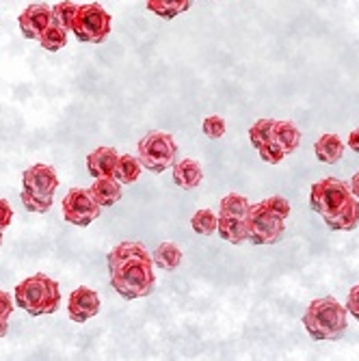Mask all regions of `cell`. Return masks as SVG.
<instances>
[{
	"label": "cell",
	"mask_w": 359,
	"mask_h": 361,
	"mask_svg": "<svg viewBox=\"0 0 359 361\" xmlns=\"http://www.w3.org/2000/svg\"><path fill=\"white\" fill-rule=\"evenodd\" d=\"M348 147H351L353 152L359 154V128L351 133V137H348Z\"/></svg>",
	"instance_id": "1f68e13d"
},
{
	"label": "cell",
	"mask_w": 359,
	"mask_h": 361,
	"mask_svg": "<svg viewBox=\"0 0 359 361\" xmlns=\"http://www.w3.org/2000/svg\"><path fill=\"white\" fill-rule=\"evenodd\" d=\"M61 212L68 223H72L76 227H87L100 216L102 206L93 200L89 188H72L68 195L63 197Z\"/></svg>",
	"instance_id": "9c48e42d"
},
{
	"label": "cell",
	"mask_w": 359,
	"mask_h": 361,
	"mask_svg": "<svg viewBox=\"0 0 359 361\" xmlns=\"http://www.w3.org/2000/svg\"><path fill=\"white\" fill-rule=\"evenodd\" d=\"M0 245H3V229H0Z\"/></svg>",
	"instance_id": "e575fe53"
},
{
	"label": "cell",
	"mask_w": 359,
	"mask_h": 361,
	"mask_svg": "<svg viewBox=\"0 0 359 361\" xmlns=\"http://www.w3.org/2000/svg\"><path fill=\"white\" fill-rule=\"evenodd\" d=\"M65 44H68V30H65L63 26H59V24H54V22L44 30V35L39 37V46L44 50H48V52H56Z\"/></svg>",
	"instance_id": "7402d4cb"
},
{
	"label": "cell",
	"mask_w": 359,
	"mask_h": 361,
	"mask_svg": "<svg viewBox=\"0 0 359 361\" xmlns=\"http://www.w3.org/2000/svg\"><path fill=\"white\" fill-rule=\"evenodd\" d=\"M303 326L312 340L336 342L346 334L348 310L346 305H340L334 297L314 299L305 310Z\"/></svg>",
	"instance_id": "3957f363"
},
{
	"label": "cell",
	"mask_w": 359,
	"mask_h": 361,
	"mask_svg": "<svg viewBox=\"0 0 359 361\" xmlns=\"http://www.w3.org/2000/svg\"><path fill=\"white\" fill-rule=\"evenodd\" d=\"M111 22H113L111 13L97 3L78 5V11L74 16V24H72V32L76 35L78 42L102 44L111 35Z\"/></svg>",
	"instance_id": "ba28073f"
},
{
	"label": "cell",
	"mask_w": 359,
	"mask_h": 361,
	"mask_svg": "<svg viewBox=\"0 0 359 361\" xmlns=\"http://www.w3.org/2000/svg\"><path fill=\"white\" fill-rule=\"evenodd\" d=\"M141 169H143V165H141L139 156L135 158L133 154H126V156H119L117 169H115V178L121 184H135L141 178Z\"/></svg>",
	"instance_id": "ffe728a7"
},
{
	"label": "cell",
	"mask_w": 359,
	"mask_h": 361,
	"mask_svg": "<svg viewBox=\"0 0 359 361\" xmlns=\"http://www.w3.org/2000/svg\"><path fill=\"white\" fill-rule=\"evenodd\" d=\"M310 206L334 232H353L359 225V200L338 178H322L312 184Z\"/></svg>",
	"instance_id": "7a4b0ae2"
},
{
	"label": "cell",
	"mask_w": 359,
	"mask_h": 361,
	"mask_svg": "<svg viewBox=\"0 0 359 361\" xmlns=\"http://www.w3.org/2000/svg\"><path fill=\"white\" fill-rule=\"evenodd\" d=\"M249 208H251V204L247 202V197L232 192V195H225L223 200H221L219 216H238V219H245Z\"/></svg>",
	"instance_id": "44dd1931"
},
{
	"label": "cell",
	"mask_w": 359,
	"mask_h": 361,
	"mask_svg": "<svg viewBox=\"0 0 359 361\" xmlns=\"http://www.w3.org/2000/svg\"><path fill=\"white\" fill-rule=\"evenodd\" d=\"M202 180H204V171H202V165H200L197 160H193V158L176 160V165H174V182L180 188L193 190V188L200 186Z\"/></svg>",
	"instance_id": "4fadbf2b"
},
{
	"label": "cell",
	"mask_w": 359,
	"mask_h": 361,
	"mask_svg": "<svg viewBox=\"0 0 359 361\" xmlns=\"http://www.w3.org/2000/svg\"><path fill=\"white\" fill-rule=\"evenodd\" d=\"M217 225H219V216L212 210H197L190 219V227L200 236H212L217 232Z\"/></svg>",
	"instance_id": "603a6c76"
},
{
	"label": "cell",
	"mask_w": 359,
	"mask_h": 361,
	"mask_svg": "<svg viewBox=\"0 0 359 361\" xmlns=\"http://www.w3.org/2000/svg\"><path fill=\"white\" fill-rule=\"evenodd\" d=\"M91 195L93 200L100 204L102 208H111L121 200V182L117 178H95V182L91 184Z\"/></svg>",
	"instance_id": "5bb4252c"
},
{
	"label": "cell",
	"mask_w": 359,
	"mask_h": 361,
	"mask_svg": "<svg viewBox=\"0 0 359 361\" xmlns=\"http://www.w3.org/2000/svg\"><path fill=\"white\" fill-rule=\"evenodd\" d=\"M139 160L143 169L152 173H162L165 169L174 167L178 160V143L169 133H150L145 135L139 145Z\"/></svg>",
	"instance_id": "8992f818"
},
{
	"label": "cell",
	"mask_w": 359,
	"mask_h": 361,
	"mask_svg": "<svg viewBox=\"0 0 359 361\" xmlns=\"http://www.w3.org/2000/svg\"><path fill=\"white\" fill-rule=\"evenodd\" d=\"M119 154L113 147H97L87 156V169L93 178H115Z\"/></svg>",
	"instance_id": "7c38bea8"
},
{
	"label": "cell",
	"mask_w": 359,
	"mask_h": 361,
	"mask_svg": "<svg viewBox=\"0 0 359 361\" xmlns=\"http://www.w3.org/2000/svg\"><path fill=\"white\" fill-rule=\"evenodd\" d=\"M245 225H247V236L249 243L264 247V245H275L286 229V219L277 216L264 202L253 204L245 216Z\"/></svg>",
	"instance_id": "52a82bcc"
},
{
	"label": "cell",
	"mask_w": 359,
	"mask_h": 361,
	"mask_svg": "<svg viewBox=\"0 0 359 361\" xmlns=\"http://www.w3.org/2000/svg\"><path fill=\"white\" fill-rule=\"evenodd\" d=\"M275 119H257L251 128H249V141L251 145L257 149L260 145H264L269 139H273V130H275Z\"/></svg>",
	"instance_id": "cb8c5ba5"
},
{
	"label": "cell",
	"mask_w": 359,
	"mask_h": 361,
	"mask_svg": "<svg viewBox=\"0 0 359 361\" xmlns=\"http://www.w3.org/2000/svg\"><path fill=\"white\" fill-rule=\"evenodd\" d=\"M273 139L286 149V154H292L301 143V133L292 121H277L273 130Z\"/></svg>",
	"instance_id": "d6986e66"
},
{
	"label": "cell",
	"mask_w": 359,
	"mask_h": 361,
	"mask_svg": "<svg viewBox=\"0 0 359 361\" xmlns=\"http://www.w3.org/2000/svg\"><path fill=\"white\" fill-rule=\"evenodd\" d=\"M59 188L56 171L50 165H32L22 173V204L28 212L46 214Z\"/></svg>",
	"instance_id": "5b68a950"
},
{
	"label": "cell",
	"mask_w": 359,
	"mask_h": 361,
	"mask_svg": "<svg viewBox=\"0 0 359 361\" xmlns=\"http://www.w3.org/2000/svg\"><path fill=\"white\" fill-rule=\"evenodd\" d=\"M217 232L223 240L232 243V245H243L249 240L245 219H238V216H219Z\"/></svg>",
	"instance_id": "9a60e30c"
},
{
	"label": "cell",
	"mask_w": 359,
	"mask_h": 361,
	"mask_svg": "<svg viewBox=\"0 0 359 361\" xmlns=\"http://www.w3.org/2000/svg\"><path fill=\"white\" fill-rule=\"evenodd\" d=\"M9 331V318L7 316H0V338H5Z\"/></svg>",
	"instance_id": "d6a6232c"
},
{
	"label": "cell",
	"mask_w": 359,
	"mask_h": 361,
	"mask_svg": "<svg viewBox=\"0 0 359 361\" xmlns=\"http://www.w3.org/2000/svg\"><path fill=\"white\" fill-rule=\"evenodd\" d=\"M351 190H353V195L359 200V171L351 178Z\"/></svg>",
	"instance_id": "836d02e7"
},
{
	"label": "cell",
	"mask_w": 359,
	"mask_h": 361,
	"mask_svg": "<svg viewBox=\"0 0 359 361\" xmlns=\"http://www.w3.org/2000/svg\"><path fill=\"white\" fill-rule=\"evenodd\" d=\"M202 130H204V135H206L208 139L217 141V139H221V137L225 135L227 126H225V119H223V117H219V115H210V117H206V119H204Z\"/></svg>",
	"instance_id": "4316f807"
},
{
	"label": "cell",
	"mask_w": 359,
	"mask_h": 361,
	"mask_svg": "<svg viewBox=\"0 0 359 361\" xmlns=\"http://www.w3.org/2000/svg\"><path fill=\"white\" fill-rule=\"evenodd\" d=\"M100 312V297L91 288H76L70 294L68 301V314L74 322H87L89 318L97 316Z\"/></svg>",
	"instance_id": "8fae6325"
},
{
	"label": "cell",
	"mask_w": 359,
	"mask_h": 361,
	"mask_svg": "<svg viewBox=\"0 0 359 361\" xmlns=\"http://www.w3.org/2000/svg\"><path fill=\"white\" fill-rule=\"evenodd\" d=\"M257 154H260V158H262L264 162H269V165H277V162H281L288 156L286 149L275 139H269L264 145H260L257 147Z\"/></svg>",
	"instance_id": "484cf974"
},
{
	"label": "cell",
	"mask_w": 359,
	"mask_h": 361,
	"mask_svg": "<svg viewBox=\"0 0 359 361\" xmlns=\"http://www.w3.org/2000/svg\"><path fill=\"white\" fill-rule=\"evenodd\" d=\"M314 152L316 158L320 162H327V165H334L344 156V143L338 135H322L316 143H314Z\"/></svg>",
	"instance_id": "2e32d148"
},
{
	"label": "cell",
	"mask_w": 359,
	"mask_h": 361,
	"mask_svg": "<svg viewBox=\"0 0 359 361\" xmlns=\"http://www.w3.org/2000/svg\"><path fill=\"white\" fill-rule=\"evenodd\" d=\"M11 219H13V208H11V204L7 202V200H3L0 197V229H5L11 225Z\"/></svg>",
	"instance_id": "f546056e"
},
{
	"label": "cell",
	"mask_w": 359,
	"mask_h": 361,
	"mask_svg": "<svg viewBox=\"0 0 359 361\" xmlns=\"http://www.w3.org/2000/svg\"><path fill=\"white\" fill-rule=\"evenodd\" d=\"M147 9L162 20H174L176 16L190 9L193 0H145Z\"/></svg>",
	"instance_id": "ac0fdd59"
},
{
	"label": "cell",
	"mask_w": 359,
	"mask_h": 361,
	"mask_svg": "<svg viewBox=\"0 0 359 361\" xmlns=\"http://www.w3.org/2000/svg\"><path fill=\"white\" fill-rule=\"evenodd\" d=\"M20 30L26 39H37L44 35V30L52 24V9L46 5H28L18 18Z\"/></svg>",
	"instance_id": "30bf717a"
},
{
	"label": "cell",
	"mask_w": 359,
	"mask_h": 361,
	"mask_svg": "<svg viewBox=\"0 0 359 361\" xmlns=\"http://www.w3.org/2000/svg\"><path fill=\"white\" fill-rule=\"evenodd\" d=\"M13 299L20 310L28 312V316H50L61 305V290L54 279L37 273L16 286Z\"/></svg>",
	"instance_id": "277c9868"
},
{
	"label": "cell",
	"mask_w": 359,
	"mask_h": 361,
	"mask_svg": "<svg viewBox=\"0 0 359 361\" xmlns=\"http://www.w3.org/2000/svg\"><path fill=\"white\" fill-rule=\"evenodd\" d=\"M111 286L126 301L145 299L154 292V257L141 243H119L107 255Z\"/></svg>",
	"instance_id": "6da1fadb"
},
{
	"label": "cell",
	"mask_w": 359,
	"mask_h": 361,
	"mask_svg": "<svg viewBox=\"0 0 359 361\" xmlns=\"http://www.w3.org/2000/svg\"><path fill=\"white\" fill-rule=\"evenodd\" d=\"M346 310H348V314L359 322V283H357V286H353V288H351V292H348Z\"/></svg>",
	"instance_id": "f1b7e54d"
},
{
	"label": "cell",
	"mask_w": 359,
	"mask_h": 361,
	"mask_svg": "<svg viewBox=\"0 0 359 361\" xmlns=\"http://www.w3.org/2000/svg\"><path fill=\"white\" fill-rule=\"evenodd\" d=\"M264 204H267L277 216H281V219H288V216H290V204H288V200H284V197H279V195L269 197V200H264Z\"/></svg>",
	"instance_id": "83f0119b"
},
{
	"label": "cell",
	"mask_w": 359,
	"mask_h": 361,
	"mask_svg": "<svg viewBox=\"0 0 359 361\" xmlns=\"http://www.w3.org/2000/svg\"><path fill=\"white\" fill-rule=\"evenodd\" d=\"M13 312V301H11V294L5 292V290H0V316H11Z\"/></svg>",
	"instance_id": "4dcf8cb0"
},
{
	"label": "cell",
	"mask_w": 359,
	"mask_h": 361,
	"mask_svg": "<svg viewBox=\"0 0 359 361\" xmlns=\"http://www.w3.org/2000/svg\"><path fill=\"white\" fill-rule=\"evenodd\" d=\"M154 264L162 271H176L182 264V249L176 243H160L154 251Z\"/></svg>",
	"instance_id": "e0dca14e"
},
{
	"label": "cell",
	"mask_w": 359,
	"mask_h": 361,
	"mask_svg": "<svg viewBox=\"0 0 359 361\" xmlns=\"http://www.w3.org/2000/svg\"><path fill=\"white\" fill-rule=\"evenodd\" d=\"M78 11V5L72 3V0H61L59 5L52 7V22L63 26L65 30H72L74 24V16Z\"/></svg>",
	"instance_id": "d4e9b609"
}]
</instances>
